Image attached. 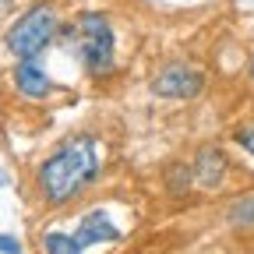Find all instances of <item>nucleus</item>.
<instances>
[{"label": "nucleus", "instance_id": "nucleus-6", "mask_svg": "<svg viewBox=\"0 0 254 254\" xmlns=\"http://www.w3.org/2000/svg\"><path fill=\"white\" fill-rule=\"evenodd\" d=\"M78 244L81 247H92V244H110V240H120V230L113 226V222L103 215V212H88L81 219V226H78Z\"/></svg>", "mask_w": 254, "mask_h": 254}, {"label": "nucleus", "instance_id": "nucleus-1", "mask_svg": "<svg viewBox=\"0 0 254 254\" xmlns=\"http://www.w3.org/2000/svg\"><path fill=\"white\" fill-rule=\"evenodd\" d=\"M95 170H99V155H95V145L88 138H78L71 145H64L60 152H53L46 163L39 166V190L43 198L53 201V205H64L71 201L74 194H81V190L92 184Z\"/></svg>", "mask_w": 254, "mask_h": 254}, {"label": "nucleus", "instance_id": "nucleus-5", "mask_svg": "<svg viewBox=\"0 0 254 254\" xmlns=\"http://www.w3.org/2000/svg\"><path fill=\"white\" fill-rule=\"evenodd\" d=\"M14 85H18V92H21V95H28V99H43V95L53 88L50 74L36 64V57L18 64V71H14Z\"/></svg>", "mask_w": 254, "mask_h": 254}, {"label": "nucleus", "instance_id": "nucleus-8", "mask_svg": "<svg viewBox=\"0 0 254 254\" xmlns=\"http://www.w3.org/2000/svg\"><path fill=\"white\" fill-rule=\"evenodd\" d=\"M43 247H46V254H81L78 237H67V233H46Z\"/></svg>", "mask_w": 254, "mask_h": 254}, {"label": "nucleus", "instance_id": "nucleus-9", "mask_svg": "<svg viewBox=\"0 0 254 254\" xmlns=\"http://www.w3.org/2000/svg\"><path fill=\"white\" fill-rule=\"evenodd\" d=\"M230 219H233V222H244V226H247V222H254V198L237 201V205L230 208Z\"/></svg>", "mask_w": 254, "mask_h": 254}, {"label": "nucleus", "instance_id": "nucleus-2", "mask_svg": "<svg viewBox=\"0 0 254 254\" xmlns=\"http://www.w3.org/2000/svg\"><path fill=\"white\" fill-rule=\"evenodd\" d=\"M57 36V11L50 4H36L32 11H25L11 32H7V50L18 57V60H32L39 57Z\"/></svg>", "mask_w": 254, "mask_h": 254}, {"label": "nucleus", "instance_id": "nucleus-11", "mask_svg": "<svg viewBox=\"0 0 254 254\" xmlns=\"http://www.w3.org/2000/svg\"><path fill=\"white\" fill-rule=\"evenodd\" d=\"M251 78H254V60H251Z\"/></svg>", "mask_w": 254, "mask_h": 254}, {"label": "nucleus", "instance_id": "nucleus-7", "mask_svg": "<svg viewBox=\"0 0 254 254\" xmlns=\"http://www.w3.org/2000/svg\"><path fill=\"white\" fill-rule=\"evenodd\" d=\"M194 180L201 184V187H219L222 184V177H226V155H222L219 148H205L198 159H194Z\"/></svg>", "mask_w": 254, "mask_h": 254}, {"label": "nucleus", "instance_id": "nucleus-10", "mask_svg": "<svg viewBox=\"0 0 254 254\" xmlns=\"http://www.w3.org/2000/svg\"><path fill=\"white\" fill-rule=\"evenodd\" d=\"M237 141L254 155V127H240V131H237Z\"/></svg>", "mask_w": 254, "mask_h": 254}, {"label": "nucleus", "instance_id": "nucleus-3", "mask_svg": "<svg viewBox=\"0 0 254 254\" xmlns=\"http://www.w3.org/2000/svg\"><path fill=\"white\" fill-rule=\"evenodd\" d=\"M78 53L92 74H103L113 67V28L103 14H81L78 21Z\"/></svg>", "mask_w": 254, "mask_h": 254}, {"label": "nucleus", "instance_id": "nucleus-4", "mask_svg": "<svg viewBox=\"0 0 254 254\" xmlns=\"http://www.w3.org/2000/svg\"><path fill=\"white\" fill-rule=\"evenodd\" d=\"M205 78L198 67H187V64H170V67H163L155 74L152 81V92L163 95V99H194V95L201 92Z\"/></svg>", "mask_w": 254, "mask_h": 254}]
</instances>
